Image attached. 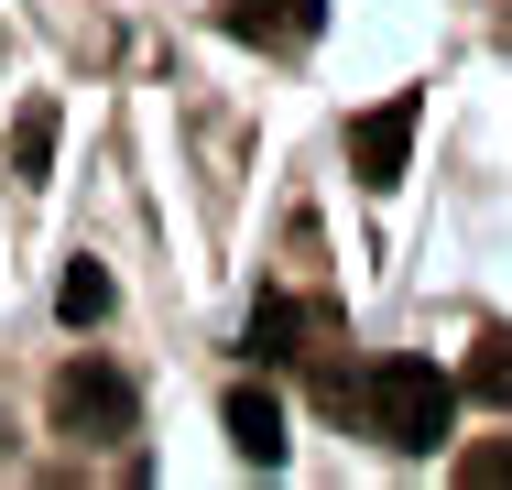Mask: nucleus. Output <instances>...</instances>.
I'll return each mask as SVG.
<instances>
[{"mask_svg":"<svg viewBox=\"0 0 512 490\" xmlns=\"http://www.w3.org/2000/svg\"><path fill=\"white\" fill-rule=\"evenodd\" d=\"M11 164H22V175H44V164H55V109H44V98L11 120Z\"/></svg>","mask_w":512,"mask_h":490,"instance_id":"7","label":"nucleus"},{"mask_svg":"<svg viewBox=\"0 0 512 490\" xmlns=\"http://www.w3.org/2000/svg\"><path fill=\"white\" fill-rule=\"evenodd\" d=\"M218 22H229L240 44H262V55H295V44H316L327 0H218Z\"/></svg>","mask_w":512,"mask_h":490,"instance_id":"4","label":"nucleus"},{"mask_svg":"<svg viewBox=\"0 0 512 490\" xmlns=\"http://www.w3.org/2000/svg\"><path fill=\"white\" fill-rule=\"evenodd\" d=\"M229 436H240V458H251V469H284V403H273L262 382L229 392Z\"/></svg>","mask_w":512,"mask_h":490,"instance_id":"5","label":"nucleus"},{"mask_svg":"<svg viewBox=\"0 0 512 490\" xmlns=\"http://www.w3.org/2000/svg\"><path fill=\"white\" fill-rule=\"evenodd\" d=\"M55 425L66 436H131V382L109 360H66L55 371Z\"/></svg>","mask_w":512,"mask_h":490,"instance_id":"2","label":"nucleus"},{"mask_svg":"<svg viewBox=\"0 0 512 490\" xmlns=\"http://www.w3.org/2000/svg\"><path fill=\"white\" fill-rule=\"evenodd\" d=\"M99 316H109V273L77 262V273H66V327H99Z\"/></svg>","mask_w":512,"mask_h":490,"instance_id":"8","label":"nucleus"},{"mask_svg":"<svg viewBox=\"0 0 512 490\" xmlns=\"http://www.w3.org/2000/svg\"><path fill=\"white\" fill-rule=\"evenodd\" d=\"M458 480H469V490H512V447H469Z\"/></svg>","mask_w":512,"mask_h":490,"instance_id":"9","label":"nucleus"},{"mask_svg":"<svg viewBox=\"0 0 512 490\" xmlns=\"http://www.w3.org/2000/svg\"><path fill=\"white\" fill-rule=\"evenodd\" d=\"M404 164H414V98L360 109V120H349V175H360V186H393Z\"/></svg>","mask_w":512,"mask_h":490,"instance_id":"3","label":"nucleus"},{"mask_svg":"<svg viewBox=\"0 0 512 490\" xmlns=\"http://www.w3.org/2000/svg\"><path fill=\"white\" fill-rule=\"evenodd\" d=\"M469 392H480V403H512V338H502V327L469 349Z\"/></svg>","mask_w":512,"mask_h":490,"instance_id":"6","label":"nucleus"},{"mask_svg":"<svg viewBox=\"0 0 512 490\" xmlns=\"http://www.w3.org/2000/svg\"><path fill=\"white\" fill-rule=\"evenodd\" d=\"M447 403H458V392H447L436 360H382V371L360 382V425H371L393 458H425V447L447 436Z\"/></svg>","mask_w":512,"mask_h":490,"instance_id":"1","label":"nucleus"}]
</instances>
